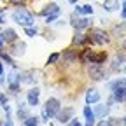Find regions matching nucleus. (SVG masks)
<instances>
[{
    "label": "nucleus",
    "mask_w": 126,
    "mask_h": 126,
    "mask_svg": "<svg viewBox=\"0 0 126 126\" xmlns=\"http://www.w3.org/2000/svg\"><path fill=\"white\" fill-rule=\"evenodd\" d=\"M12 19L18 23V25H21L23 28H26V26H33V25H35V16H33V12H30V11L25 9L23 5H18V9H14V12H12Z\"/></svg>",
    "instance_id": "nucleus-1"
},
{
    "label": "nucleus",
    "mask_w": 126,
    "mask_h": 126,
    "mask_svg": "<svg viewBox=\"0 0 126 126\" xmlns=\"http://www.w3.org/2000/svg\"><path fill=\"white\" fill-rule=\"evenodd\" d=\"M88 39H89V42L91 44H94V46H103V44H107L109 42V33L105 30H102V28H93L89 33H88Z\"/></svg>",
    "instance_id": "nucleus-2"
},
{
    "label": "nucleus",
    "mask_w": 126,
    "mask_h": 126,
    "mask_svg": "<svg viewBox=\"0 0 126 126\" xmlns=\"http://www.w3.org/2000/svg\"><path fill=\"white\" fill-rule=\"evenodd\" d=\"M60 109H61V103H60L58 98H47V100H46L44 112L47 114V117H49V119L56 117V114L60 112Z\"/></svg>",
    "instance_id": "nucleus-3"
},
{
    "label": "nucleus",
    "mask_w": 126,
    "mask_h": 126,
    "mask_svg": "<svg viewBox=\"0 0 126 126\" xmlns=\"http://www.w3.org/2000/svg\"><path fill=\"white\" fill-rule=\"evenodd\" d=\"M110 70L112 72H119V74H126V54H116L110 61Z\"/></svg>",
    "instance_id": "nucleus-4"
},
{
    "label": "nucleus",
    "mask_w": 126,
    "mask_h": 126,
    "mask_svg": "<svg viewBox=\"0 0 126 126\" xmlns=\"http://www.w3.org/2000/svg\"><path fill=\"white\" fill-rule=\"evenodd\" d=\"M88 74H89L91 81H103V79H105V72H103L102 65H96V63H89Z\"/></svg>",
    "instance_id": "nucleus-5"
},
{
    "label": "nucleus",
    "mask_w": 126,
    "mask_h": 126,
    "mask_svg": "<svg viewBox=\"0 0 126 126\" xmlns=\"http://www.w3.org/2000/svg\"><path fill=\"white\" fill-rule=\"evenodd\" d=\"M74 114H75V109H74V107H63V109H60V112L56 114V119H58L61 124H67V123L74 117Z\"/></svg>",
    "instance_id": "nucleus-6"
},
{
    "label": "nucleus",
    "mask_w": 126,
    "mask_h": 126,
    "mask_svg": "<svg viewBox=\"0 0 126 126\" xmlns=\"http://www.w3.org/2000/svg\"><path fill=\"white\" fill-rule=\"evenodd\" d=\"M39 98H40V89L39 88H32L26 93V102L30 107H37L39 105Z\"/></svg>",
    "instance_id": "nucleus-7"
},
{
    "label": "nucleus",
    "mask_w": 126,
    "mask_h": 126,
    "mask_svg": "<svg viewBox=\"0 0 126 126\" xmlns=\"http://www.w3.org/2000/svg\"><path fill=\"white\" fill-rule=\"evenodd\" d=\"M72 26L75 30H84L91 26V21L88 18H75V14H72Z\"/></svg>",
    "instance_id": "nucleus-8"
},
{
    "label": "nucleus",
    "mask_w": 126,
    "mask_h": 126,
    "mask_svg": "<svg viewBox=\"0 0 126 126\" xmlns=\"http://www.w3.org/2000/svg\"><path fill=\"white\" fill-rule=\"evenodd\" d=\"M60 58H63V61H65L67 65H72V63H75V61H77L79 54H77V51H75V49H67L63 54H60ZM63 61H61V63H63Z\"/></svg>",
    "instance_id": "nucleus-9"
},
{
    "label": "nucleus",
    "mask_w": 126,
    "mask_h": 126,
    "mask_svg": "<svg viewBox=\"0 0 126 126\" xmlns=\"http://www.w3.org/2000/svg\"><path fill=\"white\" fill-rule=\"evenodd\" d=\"M112 98L114 102L121 103V102H126V86H117L112 89Z\"/></svg>",
    "instance_id": "nucleus-10"
},
{
    "label": "nucleus",
    "mask_w": 126,
    "mask_h": 126,
    "mask_svg": "<svg viewBox=\"0 0 126 126\" xmlns=\"http://www.w3.org/2000/svg\"><path fill=\"white\" fill-rule=\"evenodd\" d=\"M74 46H86L89 44V39H88V33H82L81 30H75V33H74V39H72Z\"/></svg>",
    "instance_id": "nucleus-11"
},
{
    "label": "nucleus",
    "mask_w": 126,
    "mask_h": 126,
    "mask_svg": "<svg viewBox=\"0 0 126 126\" xmlns=\"http://www.w3.org/2000/svg\"><path fill=\"white\" fill-rule=\"evenodd\" d=\"M2 40L7 42V44L18 42V33H16L12 28H5V30H4V33H2Z\"/></svg>",
    "instance_id": "nucleus-12"
},
{
    "label": "nucleus",
    "mask_w": 126,
    "mask_h": 126,
    "mask_svg": "<svg viewBox=\"0 0 126 126\" xmlns=\"http://www.w3.org/2000/svg\"><path fill=\"white\" fill-rule=\"evenodd\" d=\"M54 12H61V9H60V5H58V4H54V2H49V4H47V5H46V7H44V9L39 12V14L46 18L47 14H54Z\"/></svg>",
    "instance_id": "nucleus-13"
},
{
    "label": "nucleus",
    "mask_w": 126,
    "mask_h": 126,
    "mask_svg": "<svg viewBox=\"0 0 126 126\" xmlns=\"http://www.w3.org/2000/svg\"><path fill=\"white\" fill-rule=\"evenodd\" d=\"M98 102H100V93L96 89H88V93H86V105L98 103Z\"/></svg>",
    "instance_id": "nucleus-14"
},
{
    "label": "nucleus",
    "mask_w": 126,
    "mask_h": 126,
    "mask_svg": "<svg viewBox=\"0 0 126 126\" xmlns=\"http://www.w3.org/2000/svg\"><path fill=\"white\" fill-rule=\"evenodd\" d=\"M109 110H110V107H109V105H94L93 112H94V116H96V117L103 119L105 116H109Z\"/></svg>",
    "instance_id": "nucleus-15"
},
{
    "label": "nucleus",
    "mask_w": 126,
    "mask_h": 126,
    "mask_svg": "<svg viewBox=\"0 0 126 126\" xmlns=\"http://www.w3.org/2000/svg\"><path fill=\"white\" fill-rule=\"evenodd\" d=\"M103 9L107 12H114L119 9V0H103Z\"/></svg>",
    "instance_id": "nucleus-16"
},
{
    "label": "nucleus",
    "mask_w": 126,
    "mask_h": 126,
    "mask_svg": "<svg viewBox=\"0 0 126 126\" xmlns=\"http://www.w3.org/2000/svg\"><path fill=\"white\" fill-rule=\"evenodd\" d=\"M75 14L89 16V14H93V7H91L89 4H86V5H77V7H75Z\"/></svg>",
    "instance_id": "nucleus-17"
},
{
    "label": "nucleus",
    "mask_w": 126,
    "mask_h": 126,
    "mask_svg": "<svg viewBox=\"0 0 126 126\" xmlns=\"http://www.w3.org/2000/svg\"><path fill=\"white\" fill-rule=\"evenodd\" d=\"M25 47H26V44L25 42H18L12 49H11V54H14V56H19V54H23L25 53Z\"/></svg>",
    "instance_id": "nucleus-18"
},
{
    "label": "nucleus",
    "mask_w": 126,
    "mask_h": 126,
    "mask_svg": "<svg viewBox=\"0 0 126 126\" xmlns=\"http://www.w3.org/2000/svg\"><path fill=\"white\" fill-rule=\"evenodd\" d=\"M16 116H18V119H19V121H25V119L30 116V114H28V110L25 109V105H23V103H19V109H18V112H16Z\"/></svg>",
    "instance_id": "nucleus-19"
},
{
    "label": "nucleus",
    "mask_w": 126,
    "mask_h": 126,
    "mask_svg": "<svg viewBox=\"0 0 126 126\" xmlns=\"http://www.w3.org/2000/svg\"><path fill=\"white\" fill-rule=\"evenodd\" d=\"M23 126H39V117H33V116H28L25 121H23Z\"/></svg>",
    "instance_id": "nucleus-20"
},
{
    "label": "nucleus",
    "mask_w": 126,
    "mask_h": 126,
    "mask_svg": "<svg viewBox=\"0 0 126 126\" xmlns=\"http://www.w3.org/2000/svg\"><path fill=\"white\" fill-rule=\"evenodd\" d=\"M82 112H84V117H86V119H96V116H94L93 109H91L89 105H86V107H84V110H82Z\"/></svg>",
    "instance_id": "nucleus-21"
},
{
    "label": "nucleus",
    "mask_w": 126,
    "mask_h": 126,
    "mask_svg": "<svg viewBox=\"0 0 126 126\" xmlns=\"http://www.w3.org/2000/svg\"><path fill=\"white\" fill-rule=\"evenodd\" d=\"M126 32V23H123V25H117L116 28H114V33H116V37H123V33Z\"/></svg>",
    "instance_id": "nucleus-22"
},
{
    "label": "nucleus",
    "mask_w": 126,
    "mask_h": 126,
    "mask_svg": "<svg viewBox=\"0 0 126 126\" xmlns=\"http://www.w3.org/2000/svg\"><path fill=\"white\" fill-rule=\"evenodd\" d=\"M37 32H39L37 26H26V28H25V33H26L28 37H35V35H37Z\"/></svg>",
    "instance_id": "nucleus-23"
},
{
    "label": "nucleus",
    "mask_w": 126,
    "mask_h": 126,
    "mask_svg": "<svg viewBox=\"0 0 126 126\" xmlns=\"http://www.w3.org/2000/svg\"><path fill=\"white\" fill-rule=\"evenodd\" d=\"M58 18H60V12H54V14H47V16H46V23H47V25H49V23H54Z\"/></svg>",
    "instance_id": "nucleus-24"
},
{
    "label": "nucleus",
    "mask_w": 126,
    "mask_h": 126,
    "mask_svg": "<svg viewBox=\"0 0 126 126\" xmlns=\"http://www.w3.org/2000/svg\"><path fill=\"white\" fill-rule=\"evenodd\" d=\"M60 60V53H53L49 58H47V63H49V65H53V63H56Z\"/></svg>",
    "instance_id": "nucleus-25"
},
{
    "label": "nucleus",
    "mask_w": 126,
    "mask_h": 126,
    "mask_svg": "<svg viewBox=\"0 0 126 126\" xmlns=\"http://www.w3.org/2000/svg\"><path fill=\"white\" fill-rule=\"evenodd\" d=\"M67 124H68V126H82V124H81V121H79L77 117H72V119H70Z\"/></svg>",
    "instance_id": "nucleus-26"
},
{
    "label": "nucleus",
    "mask_w": 126,
    "mask_h": 126,
    "mask_svg": "<svg viewBox=\"0 0 126 126\" xmlns=\"http://www.w3.org/2000/svg\"><path fill=\"white\" fill-rule=\"evenodd\" d=\"M9 114H11V110H7V119H5L4 126H14V124H12V119H11V116H9Z\"/></svg>",
    "instance_id": "nucleus-27"
},
{
    "label": "nucleus",
    "mask_w": 126,
    "mask_h": 126,
    "mask_svg": "<svg viewBox=\"0 0 126 126\" xmlns=\"http://www.w3.org/2000/svg\"><path fill=\"white\" fill-rule=\"evenodd\" d=\"M0 105H2V107L7 105V96H5L4 93H0Z\"/></svg>",
    "instance_id": "nucleus-28"
},
{
    "label": "nucleus",
    "mask_w": 126,
    "mask_h": 126,
    "mask_svg": "<svg viewBox=\"0 0 126 126\" xmlns=\"http://www.w3.org/2000/svg\"><path fill=\"white\" fill-rule=\"evenodd\" d=\"M121 18L126 21V0H124V2H123V11H121Z\"/></svg>",
    "instance_id": "nucleus-29"
},
{
    "label": "nucleus",
    "mask_w": 126,
    "mask_h": 126,
    "mask_svg": "<svg viewBox=\"0 0 126 126\" xmlns=\"http://www.w3.org/2000/svg\"><path fill=\"white\" fill-rule=\"evenodd\" d=\"M94 123H96V119H86V124L84 126H94Z\"/></svg>",
    "instance_id": "nucleus-30"
},
{
    "label": "nucleus",
    "mask_w": 126,
    "mask_h": 126,
    "mask_svg": "<svg viewBox=\"0 0 126 126\" xmlns=\"http://www.w3.org/2000/svg\"><path fill=\"white\" fill-rule=\"evenodd\" d=\"M12 4H16V5H23L25 4V0H11Z\"/></svg>",
    "instance_id": "nucleus-31"
},
{
    "label": "nucleus",
    "mask_w": 126,
    "mask_h": 126,
    "mask_svg": "<svg viewBox=\"0 0 126 126\" xmlns=\"http://www.w3.org/2000/svg\"><path fill=\"white\" fill-rule=\"evenodd\" d=\"M4 75V65H2V61H0V77Z\"/></svg>",
    "instance_id": "nucleus-32"
},
{
    "label": "nucleus",
    "mask_w": 126,
    "mask_h": 126,
    "mask_svg": "<svg viewBox=\"0 0 126 126\" xmlns=\"http://www.w3.org/2000/svg\"><path fill=\"white\" fill-rule=\"evenodd\" d=\"M4 47V40H2V37H0V49Z\"/></svg>",
    "instance_id": "nucleus-33"
},
{
    "label": "nucleus",
    "mask_w": 126,
    "mask_h": 126,
    "mask_svg": "<svg viewBox=\"0 0 126 126\" xmlns=\"http://www.w3.org/2000/svg\"><path fill=\"white\" fill-rule=\"evenodd\" d=\"M123 49H124V53H126V40L123 42Z\"/></svg>",
    "instance_id": "nucleus-34"
},
{
    "label": "nucleus",
    "mask_w": 126,
    "mask_h": 126,
    "mask_svg": "<svg viewBox=\"0 0 126 126\" xmlns=\"http://www.w3.org/2000/svg\"><path fill=\"white\" fill-rule=\"evenodd\" d=\"M68 2H70V4H77V2H79V0H68Z\"/></svg>",
    "instance_id": "nucleus-35"
},
{
    "label": "nucleus",
    "mask_w": 126,
    "mask_h": 126,
    "mask_svg": "<svg viewBox=\"0 0 126 126\" xmlns=\"http://www.w3.org/2000/svg\"><path fill=\"white\" fill-rule=\"evenodd\" d=\"M123 121H124V123H126V116H124V119H123Z\"/></svg>",
    "instance_id": "nucleus-36"
},
{
    "label": "nucleus",
    "mask_w": 126,
    "mask_h": 126,
    "mask_svg": "<svg viewBox=\"0 0 126 126\" xmlns=\"http://www.w3.org/2000/svg\"><path fill=\"white\" fill-rule=\"evenodd\" d=\"M0 54H2V51H0Z\"/></svg>",
    "instance_id": "nucleus-37"
}]
</instances>
